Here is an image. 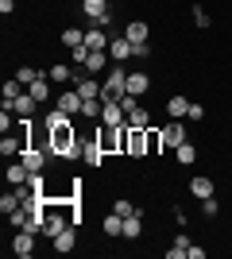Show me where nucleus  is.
<instances>
[{
  "label": "nucleus",
  "mask_w": 232,
  "mask_h": 259,
  "mask_svg": "<svg viewBox=\"0 0 232 259\" xmlns=\"http://www.w3.org/2000/svg\"><path fill=\"white\" fill-rule=\"evenodd\" d=\"M47 132H51V140H47L51 155H58V159H70V162L81 155V143H77L74 124H58V128H47Z\"/></svg>",
  "instance_id": "nucleus-1"
},
{
  "label": "nucleus",
  "mask_w": 232,
  "mask_h": 259,
  "mask_svg": "<svg viewBox=\"0 0 232 259\" xmlns=\"http://www.w3.org/2000/svg\"><path fill=\"white\" fill-rule=\"evenodd\" d=\"M124 155L147 159V128H132V124H128V147H124Z\"/></svg>",
  "instance_id": "nucleus-2"
},
{
  "label": "nucleus",
  "mask_w": 232,
  "mask_h": 259,
  "mask_svg": "<svg viewBox=\"0 0 232 259\" xmlns=\"http://www.w3.org/2000/svg\"><path fill=\"white\" fill-rule=\"evenodd\" d=\"M81 12H85V20L101 23V27H109V0H81Z\"/></svg>",
  "instance_id": "nucleus-3"
},
{
  "label": "nucleus",
  "mask_w": 232,
  "mask_h": 259,
  "mask_svg": "<svg viewBox=\"0 0 232 259\" xmlns=\"http://www.w3.org/2000/svg\"><path fill=\"white\" fill-rule=\"evenodd\" d=\"M190 136H186V124L174 120V124H163V147H182Z\"/></svg>",
  "instance_id": "nucleus-4"
},
{
  "label": "nucleus",
  "mask_w": 232,
  "mask_h": 259,
  "mask_svg": "<svg viewBox=\"0 0 232 259\" xmlns=\"http://www.w3.org/2000/svg\"><path fill=\"white\" fill-rule=\"evenodd\" d=\"M132 54H135V43L128 39V35H120V39H112V43H109V58H112V62H128Z\"/></svg>",
  "instance_id": "nucleus-5"
},
{
  "label": "nucleus",
  "mask_w": 232,
  "mask_h": 259,
  "mask_svg": "<svg viewBox=\"0 0 232 259\" xmlns=\"http://www.w3.org/2000/svg\"><path fill=\"white\" fill-rule=\"evenodd\" d=\"M12 251H16L20 259H31V255H35V232L20 228V232H16V240H12Z\"/></svg>",
  "instance_id": "nucleus-6"
},
{
  "label": "nucleus",
  "mask_w": 232,
  "mask_h": 259,
  "mask_svg": "<svg viewBox=\"0 0 232 259\" xmlns=\"http://www.w3.org/2000/svg\"><path fill=\"white\" fill-rule=\"evenodd\" d=\"M101 124H109V128H124V124H128V112L120 108V101H109V105H105Z\"/></svg>",
  "instance_id": "nucleus-7"
},
{
  "label": "nucleus",
  "mask_w": 232,
  "mask_h": 259,
  "mask_svg": "<svg viewBox=\"0 0 232 259\" xmlns=\"http://www.w3.org/2000/svg\"><path fill=\"white\" fill-rule=\"evenodd\" d=\"M35 105H39V101H35L31 93H27V89H23V93H20V97H16V101H12L8 108H12V112H16V116H20V120H31Z\"/></svg>",
  "instance_id": "nucleus-8"
},
{
  "label": "nucleus",
  "mask_w": 232,
  "mask_h": 259,
  "mask_svg": "<svg viewBox=\"0 0 232 259\" xmlns=\"http://www.w3.org/2000/svg\"><path fill=\"white\" fill-rule=\"evenodd\" d=\"M109 43L112 39H109V31H101V23H93V27L85 31V47L89 51H109Z\"/></svg>",
  "instance_id": "nucleus-9"
},
{
  "label": "nucleus",
  "mask_w": 232,
  "mask_h": 259,
  "mask_svg": "<svg viewBox=\"0 0 232 259\" xmlns=\"http://www.w3.org/2000/svg\"><path fill=\"white\" fill-rule=\"evenodd\" d=\"M147 89H151V74H144V70H132V74H128V93H132V97H144Z\"/></svg>",
  "instance_id": "nucleus-10"
},
{
  "label": "nucleus",
  "mask_w": 232,
  "mask_h": 259,
  "mask_svg": "<svg viewBox=\"0 0 232 259\" xmlns=\"http://www.w3.org/2000/svg\"><path fill=\"white\" fill-rule=\"evenodd\" d=\"M190 194L198 197V201H205V197H213V178H205V174H194V178H190Z\"/></svg>",
  "instance_id": "nucleus-11"
},
{
  "label": "nucleus",
  "mask_w": 232,
  "mask_h": 259,
  "mask_svg": "<svg viewBox=\"0 0 232 259\" xmlns=\"http://www.w3.org/2000/svg\"><path fill=\"white\" fill-rule=\"evenodd\" d=\"M20 162H23V166H27L31 174H39V170L47 166V155H43V147H27V151L20 155Z\"/></svg>",
  "instance_id": "nucleus-12"
},
{
  "label": "nucleus",
  "mask_w": 232,
  "mask_h": 259,
  "mask_svg": "<svg viewBox=\"0 0 232 259\" xmlns=\"http://www.w3.org/2000/svg\"><path fill=\"white\" fill-rule=\"evenodd\" d=\"M51 85H55V81H51V77H35V81H31V85H27V93H31V97L35 101H39V105H47V101H51Z\"/></svg>",
  "instance_id": "nucleus-13"
},
{
  "label": "nucleus",
  "mask_w": 232,
  "mask_h": 259,
  "mask_svg": "<svg viewBox=\"0 0 232 259\" xmlns=\"http://www.w3.org/2000/svg\"><path fill=\"white\" fill-rule=\"evenodd\" d=\"M51 244H55V251H58V255L74 251V244H77V232H74V225H70V228H62V232H58V236L51 240Z\"/></svg>",
  "instance_id": "nucleus-14"
},
{
  "label": "nucleus",
  "mask_w": 232,
  "mask_h": 259,
  "mask_svg": "<svg viewBox=\"0 0 232 259\" xmlns=\"http://www.w3.org/2000/svg\"><path fill=\"white\" fill-rule=\"evenodd\" d=\"M81 105H85V101H81V93H77V89H74V93H62L55 108H62L66 116H77V112H81Z\"/></svg>",
  "instance_id": "nucleus-15"
},
{
  "label": "nucleus",
  "mask_w": 232,
  "mask_h": 259,
  "mask_svg": "<svg viewBox=\"0 0 232 259\" xmlns=\"http://www.w3.org/2000/svg\"><path fill=\"white\" fill-rule=\"evenodd\" d=\"M105 66H109V51H89V58H85V66H81V70L97 77L101 70H105Z\"/></svg>",
  "instance_id": "nucleus-16"
},
{
  "label": "nucleus",
  "mask_w": 232,
  "mask_h": 259,
  "mask_svg": "<svg viewBox=\"0 0 232 259\" xmlns=\"http://www.w3.org/2000/svg\"><path fill=\"white\" fill-rule=\"evenodd\" d=\"M166 112H170V120H186V112H190V101L182 97V93H174V97L166 101Z\"/></svg>",
  "instance_id": "nucleus-17"
},
{
  "label": "nucleus",
  "mask_w": 232,
  "mask_h": 259,
  "mask_svg": "<svg viewBox=\"0 0 232 259\" xmlns=\"http://www.w3.org/2000/svg\"><path fill=\"white\" fill-rule=\"evenodd\" d=\"M190 244H194V240H190L186 232H178V236H174V248H166V259H186L190 255Z\"/></svg>",
  "instance_id": "nucleus-18"
},
{
  "label": "nucleus",
  "mask_w": 232,
  "mask_h": 259,
  "mask_svg": "<svg viewBox=\"0 0 232 259\" xmlns=\"http://www.w3.org/2000/svg\"><path fill=\"white\" fill-rule=\"evenodd\" d=\"M124 35H128L132 43H147V35H151V27H147L144 20H132L128 27H124Z\"/></svg>",
  "instance_id": "nucleus-19"
},
{
  "label": "nucleus",
  "mask_w": 232,
  "mask_h": 259,
  "mask_svg": "<svg viewBox=\"0 0 232 259\" xmlns=\"http://www.w3.org/2000/svg\"><path fill=\"white\" fill-rule=\"evenodd\" d=\"M124 236H128V240H140V236H144V221H140V209H135L132 217H124Z\"/></svg>",
  "instance_id": "nucleus-20"
},
{
  "label": "nucleus",
  "mask_w": 232,
  "mask_h": 259,
  "mask_svg": "<svg viewBox=\"0 0 232 259\" xmlns=\"http://www.w3.org/2000/svg\"><path fill=\"white\" fill-rule=\"evenodd\" d=\"M47 77H51L55 85H62V81H74V70H70L66 62H55L51 70H47Z\"/></svg>",
  "instance_id": "nucleus-21"
},
{
  "label": "nucleus",
  "mask_w": 232,
  "mask_h": 259,
  "mask_svg": "<svg viewBox=\"0 0 232 259\" xmlns=\"http://www.w3.org/2000/svg\"><path fill=\"white\" fill-rule=\"evenodd\" d=\"M27 178H31V170L23 162H8V182L12 186H27Z\"/></svg>",
  "instance_id": "nucleus-22"
},
{
  "label": "nucleus",
  "mask_w": 232,
  "mask_h": 259,
  "mask_svg": "<svg viewBox=\"0 0 232 259\" xmlns=\"http://www.w3.org/2000/svg\"><path fill=\"white\" fill-rule=\"evenodd\" d=\"M128 124H132V128H151V112H147L144 105H135L132 112H128Z\"/></svg>",
  "instance_id": "nucleus-23"
},
{
  "label": "nucleus",
  "mask_w": 232,
  "mask_h": 259,
  "mask_svg": "<svg viewBox=\"0 0 232 259\" xmlns=\"http://www.w3.org/2000/svg\"><path fill=\"white\" fill-rule=\"evenodd\" d=\"M101 228H105V236H124V217L120 213H112L101 221Z\"/></svg>",
  "instance_id": "nucleus-24"
},
{
  "label": "nucleus",
  "mask_w": 232,
  "mask_h": 259,
  "mask_svg": "<svg viewBox=\"0 0 232 259\" xmlns=\"http://www.w3.org/2000/svg\"><path fill=\"white\" fill-rule=\"evenodd\" d=\"M81 159H85L89 166H101V162H105V147H101V143L93 140V143L85 147V151H81Z\"/></svg>",
  "instance_id": "nucleus-25"
},
{
  "label": "nucleus",
  "mask_w": 232,
  "mask_h": 259,
  "mask_svg": "<svg viewBox=\"0 0 232 259\" xmlns=\"http://www.w3.org/2000/svg\"><path fill=\"white\" fill-rule=\"evenodd\" d=\"M62 43H66L70 51H74V47H85V31H81V27H66V31H62Z\"/></svg>",
  "instance_id": "nucleus-26"
},
{
  "label": "nucleus",
  "mask_w": 232,
  "mask_h": 259,
  "mask_svg": "<svg viewBox=\"0 0 232 259\" xmlns=\"http://www.w3.org/2000/svg\"><path fill=\"white\" fill-rule=\"evenodd\" d=\"M174 159L178 162H182V166H190V162H194V159H198V147H194V143H182V147H174Z\"/></svg>",
  "instance_id": "nucleus-27"
},
{
  "label": "nucleus",
  "mask_w": 232,
  "mask_h": 259,
  "mask_svg": "<svg viewBox=\"0 0 232 259\" xmlns=\"http://www.w3.org/2000/svg\"><path fill=\"white\" fill-rule=\"evenodd\" d=\"M23 89H27V85H23L20 77H12V81H4V105H12V101H16V97L23 93Z\"/></svg>",
  "instance_id": "nucleus-28"
},
{
  "label": "nucleus",
  "mask_w": 232,
  "mask_h": 259,
  "mask_svg": "<svg viewBox=\"0 0 232 259\" xmlns=\"http://www.w3.org/2000/svg\"><path fill=\"white\" fill-rule=\"evenodd\" d=\"M163 151V128H147V155Z\"/></svg>",
  "instance_id": "nucleus-29"
},
{
  "label": "nucleus",
  "mask_w": 232,
  "mask_h": 259,
  "mask_svg": "<svg viewBox=\"0 0 232 259\" xmlns=\"http://www.w3.org/2000/svg\"><path fill=\"white\" fill-rule=\"evenodd\" d=\"M27 221H31V209H16V213H8V225L16 228V232H20V228H27Z\"/></svg>",
  "instance_id": "nucleus-30"
},
{
  "label": "nucleus",
  "mask_w": 232,
  "mask_h": 259,
  "mask_svg": "<svg viewBox=\"0 0 232 259\" xmlns=\"http://www.w3.org/2000/svg\"><path fill=\"white\" fill-rule=\"evenodd\" d=\"M16 209H20V194L12 190V194H4V197H0V213L8 217V213H16Z\"/></svg>",
  "instance_id": "nucleus-31"
},
{
  "label": "nucleus",
  "mask_w": 232,
  "mask_h": 259,
  "mask_svg": "<svg viewBox=\"0 0 232 259\" xmlns=\"http://www.w3.org/2000/svg\"><path fill=\"white\" fill-rule=\"evenodd\" d=\"M190 16H194V23H198V27H209V12H205V8H201V4H194V8H190Z\"/></svg>",
  "instance_id": "nucleus-32"
},
{
  "label": "nucleus",
  "mask_w": 232,
  "mask_h": 259,
  "mask_svg": "<svg viewBox=\"0 0 232 259\" xmlns=\"http://www.w3.org/2000/svg\"><path fill=\"white\" fill-rule=\"evenodd\" d=\"M112 213H120V217H132V213H135V205L128 201V197H116V201H112Z\"/></svg>",
  "instance_id": "nucleus-33"
},
{
  "label": "nucleus",
  "mask_w": 232,
  "mask_h": 259,
  "mask_svg": "<svg viewBox=\"0 0 232 259\" xmlns=\"http://www.w3.org/2000/svg\"><path fill=\"white\" fill-rule=\"evenodd\" d=\"M16 77H20L23 85H31L35 77H43V74H39V70H35V66H20V74H16Z\"/></svg>",
  "instance_id": "nucleus-34"
},
{
  "label": "nucleus",
  "mask_w": 232,
  "mask_h": 259,
  "mask_svg": "<svg viewBox=\"0 0 232 259\" xmlns=\"http://www.w3.org/2000/svg\"><path fill=\"white\" fill-rule=\"evenodd\" d=\"M217 213H221L217 197H205V201H201V217H217Z\"/></svg>",
  "instance_id": "nucleus-35"
},
{
  "label": "nucleus",
  "mask_w": 232,
  "mask_h": 259,
  "mask_svg": "<svg viewBox=\"0 0 232 259\" xmlns=\"http://www.w3.org/2000/svg\"><path fill=\"white\" fill-rule=\"evenodd\" d=\"M186 120H190V124H194V120H205V105L190 101V112H186Z\"/></svg>",
  "instance_id": "nucleus-36"
},
{
  "label": "nucleus",
  "mask_w": 232,
  "mask_h": 259,
  "mask_svg": "<svg viewBox=\"0 0 232 259\" xmlns=\"http://www.w3.org/2000/svg\"><path fill=\"white\" fill-rule=\"evenodd\" d=\"M135 58H151V43H135Z\"/></svg>",
  "instance_id": "nucleus-37"
},
{
  "label": "nucleus",
  "mask_w": 232,
  "mask_h": 259,
  "mask_svg": "<svg viewBox=\"0 0 232 259\" xmlns=\"http://www.w3.org/2000/svg\"><path fill=\"white\" fill-rule=\"evenodd\" d=\"M85 58H89V47H74V62L85 66Z\"/></svg>",
  "instance_id": "nucleus-38"
},
{
  "label": "nucleus",
  "mask_w": 232,
  "mask_h": 259,
  "mask_svg": "<svg viewBox=\"0 0 232 259\" xmlns=\"http://www.w3.org/2000/svg\"><path fill=\"white\" fill-rule=\"evenodd\" d=\"M186 259H205V248H198V244H190V255Z\"/></svg>",
  "instance_id": "nucleus-39"
},
{
  "label": "nucleus",
  "mask_w": 232,
  "mask_h": 259,
  "mask_svg": "<svg viewBox=\"0 0 232 259\" xmlns=\"http://www.w3.org/2000/svg\"><path fill=\"white\" fill-rule=\"evenodd\" d=\"M0 12H4V16H12V12H16V0H0Z\"/></svg>",
  "instance_id": "nucleus-40"
}]
</instances>
